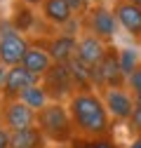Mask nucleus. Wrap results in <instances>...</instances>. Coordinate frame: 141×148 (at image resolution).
<instances>
[{"mask_svg": "<svg viewBox=\"0 0 141 148\" xmlns=\"http://www.w3.org/2000/svg\"><path fill=\"white\" fill-rule=\"evenodd\" d=\"M108 47H111L108 42H103L101 38H97L90 31H80V35H78V59L82 64H87L90 68H94L106 57Z\"/></svg>", "mask_w": 141, "mask_h": 148, "instance_id": "11", "label": "nucleus"}, {"mask_svg": "<svg viewBox=\"0 0 141 148\" xmlns=\"http://www.w3.org/2000/svg\"><path fill=\"white\" fill-rule=\"evenodd\" d=\"M35 125H38V129L42 132L49 146H66L75 141V129H73L68 106L61 101H49L42 110H38Z\"/></svg>", "mask_w": 141, "mask_h": 148, "instance_id": "2", "label": "nucleus"}, {"mask_svg": "<svg viewBox=\"0 0 141 148\" xmlns=\"http://www.w3.org/2000/svg\"><path fill=\"white\" fill-rule=\"evenodd\" d=\"M0 3H3V0H0Z\"/></svg>", "mask_w": 141, "mask_h": 148, "instance_id": "29", "label": "nucleus"}, {"mask_svg": "<svg viewBox=\"0 0 141 148\" xmlns=\"http://www.w3.org/2000/svg\"><path fill=\"white\" fill-rule=\"evenodd\" d=\"M40 85L47 92L49 101H61V103H68V99L78 92L73 71L68 64H52V68L40 78Z\"/></svg>", "mask_w": 141, "mask_h": 148, "instance_id": "3", "label": "nucleus"}, {"mask_svg": "<svg viewBox=\"0 0 141 148\" xmlns=\"http://www.w3.org/2000/svg\"><path fill=\"white\" fill-rule=\"evenodd\" d=\"M103 103H106V110L111 113L113 120L118 122H127L136 108V101H134V94L127 89V87H113V89H106V92H99Z\"/></svg>", "mask_w": 141, "mask_h": 148, "instance_id": "8", "label": "nucleus"}, {"mask_svg": "<svg viewBox=\"0 0 141 148\" xmlns=\"http://www.w3.org/2000/svg\"><path fill=\"white\" fill-rule=\"evenodd\" d=\"M80 24H82V31L94 33L97 38H101L108 45H113V38H115L118 26H120L118 19H115V14H113V10L106 3H92L90 10L85 12Z\"/></svg>", "mask_w": 141, "mask_h": 148, "instance_id": "5", "label": "nucleus"}, {"mask_svg": "<svg viewBox=\"0 0 141 148\" xmlns=\"http://www.w3.org/2000/svg\"><path fill=\"white\" fill-rule=\"evenodd\" d=\"M21 101H24L26 106H31L35 113H38V110H42V108L49 103V97H47V92L42 89V85L38 82V85H33L31 89H26L24 94H21Z\"/></svg>", "mask_w": 141, "mask_h": 148, "instance_id": "17", "label": "nucleus"}, {"mask_svg": "<svg viewBox=\"0 0 141 148\" xmlns=\"http://www.w3.org/2000/svg\"><path fill=\"white\" fill-rule=\"evenodd\" d=\"M92 80H94L97 92H106L113 87H127V78L120 68V49L115 45H111L106 57L92 68Z\"/></svg>", "mask_w": 141, "mask_h": 148, "instance_id": "4", "label": "nucleus"}, {"mask_svg": "<svg viewBox=\"0 0 141 148\" xmlns=\"http://www.w3.org/2000/svg\"><path fill=\"white\" fill-rule=\"evenodd\" d=\"M129 3H134L136 7H141V0H129Z\"/></svg>", "mask_w": 141, "mask_h": 148, "instance_id": "27", "label": "nucleus"}, {"mask_svg": "<svg viewBox=\"0 0 141 148\" xmlns=\"http://www.w3.org/2000/svg\"><path fill=\"white\" fill-rule=\"evenodd\" d=\"M0 148H10V132L5 127H0Z\"/></svg>", "mask_w": 141, "mask_h": 148, "instance_id": "23", "label": "nucleus"}, {"mask_svg": "<svg viewBox=\"0 0 141 148\" xmlns=\"http://www.w3.org/2000/svg\"><path fill=\"white\" fill-rule=\"evenodd\" d=\"M24 5H28V7H42L45 5V0H21Z\"/></svg>", "mask_w": 141, "mask_h": 148, "instance_id": "24", "label": "nucleus"}, {"mask_svg": "<svg viewBox=\"0 0 141 148\" xmlns=\"http://www.w3.org/2000/svg\"><path fill=\"white\" fill-rule=\"evenodd\" d=\"M68 113L73 120L75 139H103L111 136V113L97 89L75 92L68 99Z\"/></svg>", "mask_w": 141, "mask_h": 148, "instance_id": "1", "label": "nucleus"}, {"mask_svg": "<svg viewBox=\"0 0 141 148\" xmlns=\"http://www.w3.org/2000/svg\"><path fill=\"white\" fill-rule=\"evenodd\" d=\"M38 47H42L54 64H70L78 57V35H68V33H59L52 35L47 40H38Z\"/></svg>", "mask_w": 141, "mask_h": 148, "instance_id": "9", "label": "nucleus"}, {"mask_svg": "<svg viewBox=\"0 0 141 148\" xmlns=\"http://www.w3.org/2000/svg\"><path fill=\"white\" fill-rule=\"evenodd\" d=\"M40 16L54 28H66L75 19V12L66 0H45V5L40 7Z\"/></svg>", "mask_w": 141, "mask_h": 148, "instance_id": "13", "label": "nucleus"}, {"mask_svg": "<svg viewBox=\"0 0 141 148\" xmlns=\"http://www.w3.org/2000/svg\"><path fill=\"white\" fill-rule=\"evenodd\" d=\"M127 148H141V136H132V141L127 143Z\"/></svg>", "mask_w": 141, "mask_h": 148, "instance_id": "25", "label": "nucleus"}, {"mask_svg": "<svg viewBox=\"0 0 141 148\" xmlns=\"http://www.w3.org/2000/svg\"><path fill=\"white\" fill-rule=\"evenodd\" d=\"M49 148H75L73 143H66V146H49Z\"/></svg>", "mask_w": 141, "mask_h": 148, "instance_id": "26", "label": "nucleus"}, {"mask_svg": "<svg viewBox=\"0 0 141 148\" xmlns=\"http://www.w3.org/2000/svg\"><path fill=\"white\" fill-rule=\"evenodd\" d=\"M52 64H54L52 57H49L42 47H38V45H31V49L26 52V57H24V61H21V66L28 68L35 78H42L45 73L52 68Z\"/></svg>", "mask_w": 141, "mask_h": 148, "instance_id": "15", "label": "nucleus"}, {"mask_svg": "<svg viewBox=\"0 0 141 148\" xmlns=\"http://www.w3.org/2000/svg\"><path fill=\"white\" fill-rule=\"evenodd\" d=\"M35 12H33V7H28V5H24L21 0H16L14 3V10H12V19H10V24L16 28V31H21L24 35L33 28V24H35Z\"/></svg>", "mask_w": 141, "mask_h": 148, "instance_id": "16", "label": "nucleus"}, {"mask_svg": "<svg viewBox=\"0 0 141 148\" xmlns=\"http://www.w3.org/2000/svg\"><path fill=\"white\" fill-rule=\"evenodd\" d=\"M40 78H35L28 68H24L21 64L14 66V68H7V78H5V85L0 89V97L3 99H21V94L26 89H31L33 85H38Z\"/></svg>", "mask_w": 141, "mask_h": 148, "instance_id": "10", "label": "nucleus"}, {"mask_svg": "<svg viewBox=\"0 0 141 148\" xmlns=\"http://www.w3.org/2000/svg\"><path fill=\"white\" fill-rule=\"evenodd\" d=\"M66 3L73 7V12H75V14H82V16H85V12H87V10H90V0H66Z\"/></svg>", "mask_w": 141, "mask_h": 148, "instance_id": "22", "label": "nucleus"}, {"mask_svg": "<svg viewBox=\"0 0 141 148\" xmlns=\"http://www.w3.org/2000/svg\"><path fill=\"white\" fill-rule=\"evenodd\" d=\"M127 89L134 94V101H136V106H141V66L132 73V75L127 78Z\"/></svg>", "mask_w": 141, "mask_h": 148, "instance_id": "20", "label": "nucleus"}, {"mask_svg": "<svg viewBox=\"0 0 141 148\" xmlns=\"http://www.w3.org/2000/svg\"><path fill=\"white\" fill-rule=\"evenodd\" d=\"M28 49H31V42L21 31H16L12 24L0 26V66L5 68L19 66Z\"/></svg>", "mask_w": 141, "mask_h": 148, "instance_id": "6", "label": "nucleus"}, {"mask_svg": "<svg viewBox=\"0 0 141 148\" xmlns=\"http://www.w3.org/2000/svg\"><path fill=\"white\" fill-rule=\"evenodd\" d=\"M10 148H49V143L38 129V125H33L19 132H10Z\"/></svg>", "mask_w": 141, "mask_h": 148, "instance_id": "14", "label": "nucleus"}, {"mask_svg": "<svg viewBox=\"0 0 141 148\" xmlns=\"http://www.w3.org/2000/svg\"><path fill=\"white\" fill-rule=\"evenodd\" d=\"M139 66H141V59H139V54L132 47L120 49V68H122V73H125V78H129Z\"/></svg>", "mask_w": 141, "mask_h": 148, "instance_id": "18", "label": "nucleus"}, {"mask_svg": "<svg viewBox=\"0 0 141 148\" xmlns=\"http://www.w3.org/2000/svg\"><path fill=\"white\" fill-rule=\"evenodd\" d=\"M75 148H120L113 136H103V139H75Z\"/></svg>", "mask_w": 141, "mask_h": 148, "instance_id": "19", "label": "nucleus"}, {"mask_svg": "<svg viewBox=\"0 0 141 148\" xmlns=\"http://www.w3.org/2000/svg\"><path fill=\"white\" fill-rule=\"evenodd\" d=\"M0 120L7 132H19V129L33 127L38 113L21 99H0Z\"/></svg>", "mask_w": 141, "mask_h": 148, "instance_id": "7", "label": "nucleus"}, {"mask_svg": "<svg viewBox=\"0 0 141 148\" xmlns=\"http://www.w3.org/2000/svg\"><path fill=\"white\" fill-rule=\"evenodd\" d=\"M127 125H129V132H132L134 136H141V106L134 108V113H132V118L127 120Z\"/></svg>", "mask_w": 141, "mask_h": 148, "instance_id": "21", "label": "nucleus"}, {"mask_svg": "<svg viewBox=\"0 0 141 148\" xmlns=\"http://www.w3.org/2000/svg\"><path fill=\"white\" fill-rule=\"evenodd\" d=\"M0 127H3V120H0Z\"/></svg>", "mask_w": 141, "mask_h": 148, "instance_id": "28", "label": "nucleus"}, {"mask_svg": "<svg viewBox=\"0 0 141 148\" xmlns=\"http://www.w3.org/2000/svg\"><path fill=\"white\" fill-rule=\"evenodd\" d=\"M113 14L122 31H127L134 40H141V7H136L129 0H115Z\"/></svg>", "mask_w": 141, "mask_h": 148, "instance_id": "12", "label": "nucleus"}, {"mask_svg": "<svg viewBox=\"0 0 141 148\" xmlns=\"http://www.w3.org/2000/svg\"><path fill=\"white\" fill-rule=\"evenodd\" d=\"M90 3H92V0H90Z\"/></svg>", "mask_w": 141, "mask_h": 148, "instance_id": "30", "label": "nucleus"}]
</instances>
